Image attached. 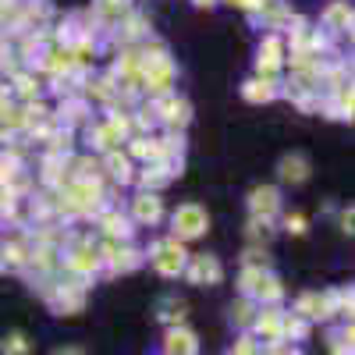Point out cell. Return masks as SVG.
<instances>
[{
	"instance_id": "cell-1",
	"label": "cell",
	"mask_w": 355,
	"mask_h": 355,
	"mask_svg": "<svg viewBox=\"0 0 355 355\" xmlns=\"http://www.w3.org/2000/svg\"><path fill=\"white\" fill-rule=\"evenodd\" d=\"M202 227H206V214L196 202L178 206V214H174V234L178 239H196V234H202Z\"/></svg>"
},
{
	"instance_id": "cell-2",
	"label": "cell",
	"mask_w": 355,
	"mask_h": 355,
	"mask_svg": "<svg viewBox=\"0 0 355 355\" xmlns=\"http://www.w3.org/2000/svg\"><path fill=\"white\" fill-rule=\"evenodd\" d=\"M153 263H157V270H160V274L174 277V274H182V270H185V249L178 245L174 239H171V242L157 245V256H153Z\"/></svg>"
},
{
	"instance_id": "cell-3",
	"label": "cell",
	"mask_w": 355,
	"mask_h": 355,
	"mask_svg": "<svg viewBox=\"0 0 355 355\" xmlns=\"http://www.w3.org/2000/svg\"><path fill=\"white\" fill-rule=\"evenodd\" d=\"M189 277H192L196 284H217V281H220V263H217L214 256H196Z\"/></svg>"
},
{
	"instance_id": "cell-4",
	"label": "cell",
	"mask_w": 355,
	"mask_h": 355,
	"mask_svg": "<svg viewBox=\"0 0 355 355\" xmlns=\"http://www.w3.org/2000/svg\"><path fill=\"white\" fill-rule=\"evenodd\" d=\"M249 202H252V214H256V220H259V217H263V220H270V217L277 214V206H281L274 189H256Z\"/></svg>"
},
{
	"instance_id": "cell-5",
	"label": "cell",
	"mask_w": 355,
	"mask_h": 355,
	"mask_svg": "<svg viewBox=\"0 0 355 355\" xmlns=\"http://www.w3.org/2000/svg\"><path fill=\"white\" fill-rule=\"evenodd\" d=\"M199 352V345H196V334H189V331H171L167 334V355H196Z\"/></svg>"
},
{
	"instance_id": "cell-6",
	"label": "cell",
	"mask_w": 355,
	"mask_h": 355,
	"mask_svg": "<svg viewBox=\"0 0 355 355\" xmlns=\"http://www.w3.org/2000/svg\"><path fill=\"white\" fill-rule=\"evenodd\" d=\"M281 178H284V182H295V185L306 182V178H309V164H306V157H299V153L284 157V160H281Z\"/></svg>"
},
{
	"instance_id": "cell-7",
	"label": "cell",
	"mask_w": 355,
	"mask_h": 355,
	"mask_svg": "<svg viewBox=\"0 0 355 355\" xmlns=\"http://www.w3.org/2000/svg\"><path fill=\"white\" fill-rule=\"evenodd\" d=\"M256 331H259L266 341H270V345L281 341V316H277L274 309H270V313H263V316L256 320Z\"/></svg>"
},
{
	"instance_id": "cell-8",
	"label": "cell",
	"mask_w": 355,
	"mask_h": 355,
	"mask_svg": "<svg viewBox=\"0 0 355 355\" xmlns=\"http://www.w3.org/2000/svg\"><path fill=\"white\" fill-rule=\"evenodd\" d=\"M135 217H139L142 224H146V220L153 224V220L160 217V199H157V196H139V199H135Z\"/></svg>"
},
{
	"instance_id": "cell-9",
	"label": "cell",
	"mask_w": 355,
	"mask_h": 355,
	"mask_svg": "<svg viewBox=\"0 0 355 355\" xmlns=\"http://www.w3.org/2000/svg\"><path fill=\"white\" fill-rule=\"evenodd\" d=\"M256 295L263 302H274V299H281V284H277V277H270V274H259V281H256Z\"/></svg>"
},
{
	"instance_id": "cell-10",
	"label": "cell",
	"mask_w": 355,
	"mask_h": 355,
	"mask_svg": "<svg viewBox=\"0 0 355 355\" xmlns=\"http://www.w3.org/2000/svg\"><path fill=\"white\" fill-rule=\"evenodd\" d=\"M242 93H245V100L259 103V100H270V96H274V85H270V78H266V82H249Z\"/></svg>"
},
{
	"instance_id": "cell-11",
	"label": "cell",
	"mask_w": 355,
	"mask_h": 355,
	"mask_svg": "<svg viewBox=\"0 0 355 355\" xmlns=\"http://www.w3.org/2000/svg\"><path fill=\"white\" fill-rule=\"evenodd\" d=\"M0 352H4V355H28V341H25V334H8L4 345H0Z\"/></svg>"
},
{
	"instance_id": "cell-12",
	"label": "cell",
	"mask_w": 355,
	"mask_h": 355,
	"mask_svg": "<svg viewBox=\"0 0 355 355\" xmlns=\"http://www.w3.org/2000/svg\"><path fill=\"white\" fill-rule=\"evenodd\" d=\"M107 167H110V174L117 178V182H128V178H132V174H128V160H125V157H110V160H107Z\"/></svg>"
},
{
	"instance_id": "cell-13",
	"label": "cell",
	"mask_w": 355,
	"mask_h": 355,
	"mask_svg": "<svg viewBox=\"0 0 355 355\" xmlns=\"http://www.w3.org/2000/svg\"><path fill=\"white\" fill-rule=\"evenodd\" d=\"M327 21L338 28V25H345V21H352V11H348V4H334L331 11H327Z\"/></svg>"
},
{
	"instance_id": "cell-14",
	"label": "cell",
	"mask_w": 355,
	"mask_h": 355,
	"mask_svg": "<svg viewBox=\"0 0 355 355\" xmlns=\"http://www.w3.org/2000/svg\"><path fill=\"white\" fill-rule=\"evenodd\" d=\"M231 320L242 323V327H249V323H252V306L249 302H239V309H231Z\"/></svg>"
},
{
	"instance_id": "cell-15",
	"label": "cell",
	"mask_w": 355,
	"mask_h": 355,
	"mask_svg": "<svg viewBox=\"0 0 355 355\" xmlns=\"http://www.w3.org/2000/svg\"><path fill=\"white\" fill-rule=\"evenodd\" d=\"M231 355H263V345H256L252 338H242V341H239V348H234Z\"/></svg>"
},
{
	"instance_id": "cell-16",
	"label": "cell",
	"mask_w": 355,
	"mask_h": 355,
	"mask_svg": "<svg viewBox=\"0 0 355 355\" xmlns=\"http://www.w3.org/2000/svg\"><path fill=\"white\" fill-rule=\"evenodd\" d=\"M288 231L302 234V231H306V220H302V217H288Z\"/></svg>"
},
{
	"instance_id": "cell-17",
	"label": "cell",
	"mask_w": 355,
	"mask_h": 355,
	"mask_svg": "<svg viewBox=\"0 0 355 355\" xmlns=\"http://www.w3.org/2000/svg\"><path fill=\"white\" fill-rule=\"evenodd\" d=\"M53 355H82V352H78V348H57Z\"/></svg>"
},
{
	"instance_id": "cell-18",
	"label": "cell",
	"mask_w": 355,
	"mask_h": 355,
	"mask_svg": "<svg viewBox=\"0 0 355 355\" xmlns=\"http://www.w3.org/2000/svg\"><path fill=\"white\" fill-rule=\"evenodd\" d=\"M196 4H199V8H210V4H217V0H196Z\"/></svg>"
},
{
	"instance_id": "cell-19",
	"label": "cell",
	"mask_w": 355,
	"mask_h": 355,
	"mask_svg": "<svg viewBox=\"0 0 355 355\" xmlns=\"http://www.w3.org/2000/svg\"><path fill=\"white\" fill-rule=\"evenodd\" d=\"M284 355H302V352H284Z\"/></svg>"
}]
</instances>
